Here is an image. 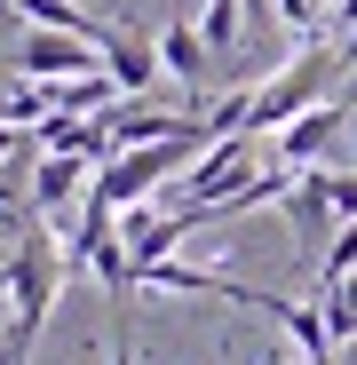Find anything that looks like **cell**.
Here are the masks:
<instances>
[{
    "mask_svg": "<svg viewBox=\"0 0 357 365\" xmlns=\"http://www.w3.org/2000/svg\"><path fill=\"white\" fill-rule=\"evenodd\" d=\"M88 182H95V159H80V151H48V159L32 167V215H40V222L64 215L72 199H88Z\"/></svg>",
    "mask_w": 357,
    "mask_h": 365,
    "instance_id": "obj_7",
    "label": "cell"
},
{
    "mask_svg": "<svg viewBox=\"0 0 357 365\" xmlns=\"http://www.w3.org/2000/svg\"><path fill=\"white\" fill-rule=\"evenodd\" d=\"M111 365H135V341H128V334H119V341H111Z\"/></svg>",
    "mask_w": 357,
    "mask_h": 365,
    "instance_id": "obj_18",
    "label": "cell"
},
{
    "mask_svg": "<svg viewBox=\"0 0 357 365\" xmlns=\"http://www.w3.org/2000/svg\"><path fill=\"white\" fill-rule=\"evenodd\" d=\"M254 143H262V135H222V143H207L199 167L183 175V207H214V199H230L238 182L254 175Z\"/></svg>",
    "mask_w": 357,
    "mask_h": 365,
    "instance_id": "obj_6",
    "label": "cell"
},
{
    "mask_svg": "<svg viewBox=\"0 0 357 365\" xmlns=\"http://www.w3.org/2000/svg\"><path fill=\"white\" fill-rule=\"evenodd\" d=\"M103 72H111V88L119 96H151V80H159V40H135L128 24H111V40H103Z\"/></svg>",
    "mask_w": 357,
    "mask_h": 365,
    "instance_id": "obj_9",
    "label": "cell"
},
{
    "mask_svg": "<svg viewBox=\"0 0 357 365\" xmlns=\"http://www.w3.org/2000/svg\"><path fill=\"white\" fill-rule=\"evenodd\" d=\"M207 143H222V135L207 128V119H191V128H183V135H167V143H135V151H119V159H103L88 191H95V199H103L111 215H128V207H143V199L159 191L167 175H183V159H199Z\"/></svg>",
    "mask_w": 357,
    "mask_h": 365,
    "instance_id": "obj_2",
    "label": "cell"
},
{
    "mask_svg": "<svg viewBox=\"0 0 357 365\" xmlns=\"http://www.w3.org/2000/svg\"><path fill=\"white\" fill-rule=\"evenodd\" d=\"M64 238H56L48 222H24L16 230V247H9V262H0V286H9V302H16V326H9V349L16 365H24V349L40 341V326H48V310H56V286H64Z\"/></svg>",
    "mask_w": 357,
    "mask_h": 365,
    "instance_id": "obj_1",
    "label": "cell"
},
{
    "mask_svg": "<svg viewBox=\"0 0 357 365\" xmlns=\"http://www.w3.org/2000/svg\"><path fill=\"white\" fill-rule=\"evenodd\" d=\"M349 270H357V222H341L333 247L318 255V286H333V278H349Z\"/></svg>",
    "mask_w": 357,
    "mask_h": 365,
    "instance_id": "obj_14",
    "label": "cell"
},
{
    "mask_svg": "<svg viewBox=\"0 0 357 365\" xmlns=\"http://www.w3.org/2000/svg\"><path fill=\"white\" fill-rule=\"evenodd\" d=\"M278 207H286L294 238H302L310 255H326V230L341 222V215H333V199H326V167H302V175H294V191H286Z\"/></svg>",
    "mask_w": 357,
    "mask_h": 365,
    "instance_id": "obj_8",
    "label": "cell"
},
{
    "mask_svg": "<svg viewBox=\"0 0 357 365\" xmlns=\"http://www.w3.org/2000/svg\"><path fill=\"white\" fill-rule=\"evenodd\" d=\"M326 32H333V40L357 32V0H333V9H326Z\"/></svg>",
    "mask_w": 357,
    "mask_h": 365,
    "instance_id": "obj_16",
    "label": "cell"
},
{
    "mask_svg": "<svg viewBox=\"0 0 357 365\" xmlns=\"http://www.w3.org/2000/svg\"><path fill=\"white\" fill-rule=\"evenodd\" d=\"M349 111H357V103L333 88V96H326V103H310L302 119H286V128H278V167H294V175H302V167H318V159L333 151V135L349 128Z\"/></svg>",
    "mask_w": 357,
    "mask_h": 365,
    "instance_id": "obj_5",
    "label": "cell"
},
{
    "mask_svg": "<svg viewBox=\"0 0 357 365\" xmlns=\"http://www.w3.org/2000/svg\"><path fill=\"white\" fill-rule=\"evenodd\" d=\"M278 24L310 48V40H318V0H278Z\"/></svg>",
    "mask_w": 357,
    "mask_h": 365,
    "instance_id": "obj_15",
    "label": "cell"
},
{
    "mask_svg": "<svg viewBox=\"0 0 357 365\" xmlns=\"http://www.w3.org/2000/svg\"><path fill=\"white\" fill-rule=\"evenodd\" d=\"M0 9H9V16H24V24H40V32H80V40H111V24L103 16H88L80 9V0H0Z\"/></svg>",
    "mask_w": 357,
    "mask_h": 365,
    "instance_id": "obj_11",
    "label": "cell"
},
{
    "mask_svg": "<svg viewBox=\"0 0 357 365\" xmlns=\"http://www.w3.org/2000/svg\"><path fill=\"white\" fill-rule=\"evenodd\" d=\"M0 365H16V357H9V349H0Z\"/></svg>",
    "mask_w": 357,
    "mask_h": 365,
    "instance_id": "obj_20",
    "label": "cell"
},
{
    "mask_svg": "<svg viewBox=\"0 0 357 365\" xmlns=\"http://www.w3.org/2000/svg\"><path fill=\"white\" fill-rule=\"evenodd\" d=\"M207 64H214V48L199 40V24L175 16V24L159 32V72H167V80H183V88L199 96V88H207Z\"/></svg>",
    "mask_w": 357,
    "mask_h": 365,
    "instance_id": "obj_10",
    "label": "cell"
},
{
    "mask_svg": "<svg viewBox=\"0 0 357 365\" xmlns=\"http://www.w3.org/2000/svg\"><path fill=\"white\" fill-rule=\"evenodd\" d=\"M16 72L24 80H88V72H103V48L95 40H80V32H24V48H16Z\"/></svg>",
    "mask_w": 357,
    "mask_h": 365,
    "instance_id": "obj_4",
    "label": "cell"
},
{
    "mask_svg": "<svg viewBox=\"0 0 357 365\" xmlns=\"http://www.w3.org/2000/svg\"><path fill=\"white\" fill-rule=\"evenodd\" d=\"M333 56H341V72H357V32H349V40H333Z\"/></svg>",
    "mask_w": 357,
    "mask_h": 365,
    "instance_id": "obj_17",
    "label": "cell"
},
{
    "mask_svg": "<svg viewBox=\"0 0 357 365\" xmlns=\"http://www.w3.org/2000/svg\"><path fill=\"white\" fill-rule=\"evenodd\" d=\"M341 80H349V72H341L333 40H310V48L294 56L286 72H270V80L254 88V111H247V135H278L286 119H302L310 103H326V96H333Z\"/></svg>",
    "mask_w": 357,
    "mask_h": 365,
    "instance_id": "obj_3",
    "label": "cell"
},
{
    "mask_svg": "<svg viewBox=\"0 0 357 365\" xmlns=\"http://www.w3.org/2000/svg\"><path fill=\"white\" fill-rule=\"evenodd\" d=\"M310 302L326 310V334H333V349H341V341H357V270H349V278H333V286H318Z\"/></svg>",
    "mask_w": 357,
    "mask_h": 365,
    "instance_id": "obj_12",
    "label": "cell"
},
{
    "mask_svg": "<svg viewBox=\"0 0 357 365\" xmlns=\"http://www.w3.org/2000/svg\"><path fill=\"white\" fill-rule=\"evenodd\" d=\"M238 9H247V0H199V40H207L214 56L238 48Z\"/></svg>",
    "mask_w": 357,
    "mask_h": 365,
    "instance_id": "obj_13",
    "label": "cell"
},
{
    "mask_svg": "<svg viewBox=\"0 0 357 365\" xmlns=\"http://www.w3.org/2000/svg\"><path fill=\"white\" fill-rule=\"evenodd\" d=\"M9 151H16V128H9V119H0V159H9Z\"/></svg>",
    "mask_w": 357,
    "mask_h": 365,
    "instance_id": "obj_19",
    "label": "cell"
}]
</instances>
